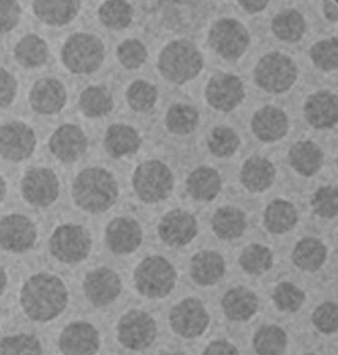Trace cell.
Segmentation results:
<instances>
[{
  "mask_svg": "<svg viewBox=\"0 0 338 355\" xmlns=\"http://www.w3.org/2000/svg\"><path fill=\"white\" fill-rule=\"evenodd\" d=\"M253 344L259 355H282L287 345V334L278 326L263 327L255 335Z\"/></svg>",
  "mask_w": 338,
  "mask_h": 355,
  "instance_id": "74e56055",
  "label": "cell"
},
{
  "mask_svg": "<svg viewBox=\"0 0 338 355\" xmlns=\"http://www.w3.org/2000/svg\"><path fill=\"white\" fill-rule=\"evenodd\" d=\"M298 76L294 60L280 52H270L261 58L254 69L257 85L270 94L285 93L293 87Z\"/></svg>",
  "mask_w": 338,
  "mask_h": 355,
  "instance_id": "8992f818",
  "label": "cell"
},
{
  "mask_svg": "<svg viewBox=\"0 0 338 355\" xmlns=\"http://www.w3.org/2000/svg\"><path fill=\"white\" fill-rule=\"evenodd\" d=\"M79 109L89 118L103 117L112 112L115 102L108 89L103 87H90L79 98Z\"/></svg>",
  "mask_w": 338,
  "mask_h": 355,
  "instance_id": "d590c367",
  "label": "cell"
},
{
  "mask_svg": "<svg viewBox=\"0 0 338 355\" xmlns=\"http://www.w3.org/2000/svg\"><path fill=\"white\" fill-rule=\"evenodd\" d=\"M29 101L33 111L39 114H56L65 106L66 89L57 79H40L31 91Z\"/></svg>",
  "mask_w": 338,
  "mask_h": 355,
  "instance_id": "44dd1931",
  "label": "cell"
},
{
  "mask_svg": "<svg viewBox=\"0 0 338 355\" xmlns=\"http://www.w3.org/2000/svg\"><path fill=\"white\" fill-rule=\"evenodd\" d=\"M170 323L178 335L184 338H195L207 329L209 316L199 300L189 298L171 309Z\"/></svg>",
  "mask_w": 338,
  "mask_h": 355,
  "instance_id": "5bb4252c",
  "label": "cell"
},
{
  "mask_svg": "<svg viewBox=\"0 0 338 355\" xmlns=\"http://www.w3.org/2000/svg\"><path fill=\"white\" fill-rule=\"evenodd\" d=\"M273 33L281 41L294 42L303 37L306 29L303 15L295 9H285L273 18Z\"/></svg>",
  "mask_w": 338,
  "mask_h": 355,
  "instance_id": "e575fe53",
  "label": "cell"
},
{
  "mask_svg": "<svg viewBox=\"0 0 338 355\" xmlns=\"http://www.w3.org/2000/svg\"><path fill=\"white\" fill-rule=\"evenodd\" d=\"M147 56L146 46L137 39L125 40L117 48V58L128 69H136L142 66Z\"/></svg>",
  "mask_w": 338,
  "mask_h": 355,
  "instance_id": "bcb514c9",
  "label": "cell"
},
{
  "mask_svg": "<svg viewBox=\"0 0 338 355\" xmlns=\"http://www.w3.org/2000/svg\"><path fill=\"white\" fill-rule=\"evenodd\" d=\"M276 168L269 160L261 156H252L245 162L241 171V182L251 192H263L272 185Z\"/></svg>",
  "mask_w": 338,
  "mask_h": 355,
  "instance_id": "4316f807",
  "label": "cell"
},
{
  "mask_svg": "<svg viewBox=\"0 0 338 355\" xmlns=\"http://www.w3.org/2000/svg\"><path fill=\"white\" fill-rule=\"evenodd\" d=\"M298 221L296 208L290 202L276 200L267 206L264 222L272 234H282L293 229Z\"/></svg>",
  "mask_w": 338,
  "mask_h": 355,
  "instance_id": "1f68e13d",
  "label": "cell"
},
{
  "mask_svg": "<svg viewBox=\"0 0 338 355\" xmlns=\"http://www.w3.org/2000/svg\"><path fill=\"white\" fill-rule=\"evenodd\" d=\"M224 314L230 320L247 321L259 309V300L253 292L245 287L228 291L222 300Z\"/></svg>",
  "mask_w": 338,
  "mask_h": 355,
  "instance_id": "83f0119b",
  "label": "cell"
},
{
  "mask_svg": "<svg viewBox=\"0 0 338 355\" xmlns=\"http://www.w3.org/2000/svg\"><path fill=\"white\" fill-rule=\"evenodd\" d=\"M6 193H7V184L2 176L0 175V202L5 198Z\"/></svg>",
  "mask_w": 338,
  "mask_h": 355,
  "instance_id": "9f6ffc18",
  "label": "cell"
},
{
  "mask_svg": "<svg viewBox=\"0 0 338 355\" xmlns=\"http://www.w3.org/2000/svg\"><path fill=\"white\" fill-rule=\"evenodd\" d=\"M35 225L26 216L10 215L0 221V246L8 252L22 253L35 243Z\"/></svg>",
  "mask_w": 338,
  "mask_h": 355,
  "instance_id": "9a60e30c",
  "label": "cell"
},
{
  "mask_svg": "<svg viewBox=\"0 0 338 355\" xmlns=\"http://www.w3.org/2000/svg\"><path fill=\"white\" fill-rule=\"evenodd\" d=\"M209 105L217 111L229 112L244 102V83L237 76L219 72L208 81L205 91Z\"/></svg>",
  "mask_w": 338,
  "mask_h": 355,
  "instance_id": "8fae6325",
  "label": "cell"
},
{
  "mask_svg": "<svg viewBox=\"0 0 338 355\" xmlns=\"http://www.w3.org/2000/svg\"><path fill=\"white\" fill-rule=\"evenodd\" d=\"M58 347L64 355H94L100 348L99 334L91 324L72 323L61 333Z\"/></svg>",
  "mask_w": 338,
  "mask_h": 355,
  "instance_id": "d6986e66",
  "label": "cell"
},
{
  "mask_svg": "<svg viewBox=\"0 0 338 355\" xmlns=\"http://www.w3.org/2000/svg\"><path fill=\"white\" fill-rule=\"evenodd\" d=\"M132 182L137 197L144 203H158L173 191L174 176L167 165L150 160L138 165Z\"/></svg>",
  "mask_w": 338,
  "mask_h": 355,
  "instance_id": "5b68a950",
  "label": "cell"
},
{
  "mask_svg": "<svg viewBox=\"0 0 338 355\" xmlns=\"http://www.w3.org/2000/svg\"><path fill=\"white\" fill-rule=\"evenodd\" d=\"M143 232L140 223L128 217H118L106 229V243L117 255L134 252L142 243Z\"/></svg>",
  "mask_w": 338,
  "mask_h": 355,
  "instance_id": "ffe728a7",
  "label": "cell"
},
{
  "mask_svg": "<svg viewBox=\"0 0 338 355\" xmlns=\"http://www.w3.org/2000/svg\"><path fill=\"white\" fill-rule=\"evenodd\" d=\"M21 304L31 320L47 322L62 313L67 291L60 278L49 274L33 275L21 291Z\"/></svg>",
  "mask_w": 338,
  "mask_h": 355,
  "instance_id": "6da1fadb",
  "label": "cell"
},
{
  "mask_svg": "<svg viewBox=\"0 0 338 355\" xmlns=\"http://www.w3.org/2000/svg\"><path fill=\"white\" fill-rule=\"evenodd\" d=\"M22 9L17 2L0 0V33L10 32L19 23Z\"/></svg>",
  "mask_w": 338,
  "mask_h": 355,
  "instance_id": "681fc988",
  "label": "cell"
},
{
  "mask_svg": "<svg viewBox=\"0 0 338 355\" xmlns=\"http://www.w3.org/2000/svg\"><path fill=\"white\" fill-rule=\"evenodd\" d=\"M313 64L322 71L330 72L338 67V42L337 37L316 42L310 50Z\"/></svg>",
  "mask_w": 338,
  "mask_h": 355,
  "instance_id": "ee69618b",
  "label": "cell"
},
{
  "mask_svg": "<svg viewBox=\"0 0 338 355\" xmlns=\"http://www.w3.org/2000/svg\"><path fill=\"white\" fill-rule=\"evenodd\" d=\"M239 137L233 128L227 126H218L211 131L208 145L212 154L217 157H230L237 151Z\"/></svg>",
  "mask_w": 338,
  "mask_h": 355,
  "instance_id": "60d3db41",
  "label": "cell"
},
{
  "mask_svg": "<svg viewBox=\"0 0 338 355\" xmlns=\"http://www.w3.org/2000/svg\"><path fill=\"white\" fill-rule=\"evenodd\" d=\"M324 14L330 22H337L338 19V6L336 1L324 2Z\"/></svg>",
  "mask_w": 338,
  "mask_h": 355,
  "instance_id": "db71d44e",
  "label": "cell"
},
{
  "mask_svg": "<svg viewBox=\"0 0 338 355\" xmlns=\"http://www.w3.org/2000/svg\"><path fill=\"white\" fill-rule=\"evenodd\" d=\"M121 290V278L112 269L100 268L85 275V296L95 307H104L112 304L118 298Z\"/></svg>",
  "mask_w": 338,
  "mask_h": 355,
  "instance_id": "2e32d148",
  "label": "cell"
},
{
  "mask_svg": "<svg viewBox=\"0 0 338 355\" xmlns=\"http://www.w3.org/2000/svg\"><path fill=\"white\" fill-rule=\"evenodd\" d=\"M6 284H7V275L4 268L0 265V295L4 292Z\"/></svg>",
  "mask_w": 338,
  "mask_h": 355,
  "instance_id": "11a10c76",
  "label": "cell"
},
{
  "mask_svg": "<svg viewBox=\"0 0 338 355\" xmlns=\"http://www.w3.org/2000/svg\"><path fill=\"white\" fill-rule=\"evenodd\" d=\"M327 259V248L321 241L306 238L299 241L293 252L294 264L304 271L315 272Z\"/></svg>",
  "mask_w": 338,
  "mask_h": 355,
  "instance_id": "d6a6232c",
  "label": "cell"
},
{
  "mask_svg": "<svg viewBox=\"0 0 338 355\" xmlns=\"http://www.w3.org/2000/svg\"><path fill=\"white\" fill-rule=\"evenodd\" d=\"M98 14L104 26L113 30H121L130 26L134 10L128 2L110 0L101 6Z\"/></svg>",
  "mask_w": 338,
  "mask_h": 355,
  "instance_id": "f35d334b",
  "label": "cell"
},
{
  "mask_svg": "<svg viewBox=\"0 0 338 355\" xmlns=\"http://www.w3.org/2000/svg\"><path fill=\"white\" fill-rule=\"evenodd\" d=\"M204 59L198 47L187 40H176L165 46L158 58V69L166 80L183 85L201 72Z\"/></svg>",
  "mask_w": 338,
  "mask_h": 355,
  "instance_id": "3957f363",
  "label": "cell"
},
{
  "mask_svg": "<svg viewBox=\"0 0 338 355\" xmlns=\"http://www.w3.org/2000/svg\"><path fill=\"white\" fill-rule=\"evenodd\" d=\"M158 334L155 321L140 311L128 312L118 326V338L123 347L133 351L144 350L155 341Z\"/></svg>",
  "mask_w": 338,
  "mask_h": 355,
  "instance_id": "30bf717a",
  "label": "cell"
},
{
  "mask_svg": "<svg viewBox=\"0 0 338 355\" xmlns=\"http://www.w3.org/2000/svg\"><path fill=\"white\" fill-rule=\"evenodd\" d=\"M246 216L239 208L224 207L218 209L212 219V228L218 238L224 241L235 240L245 232Z\"/></svg>",
  "mask_w": 338,
  "mask_h": 355,
  "instance_id": "4dcf8cb0",
  "label": "cell"
},
{
  "mask_svg": "<svg viewBox=\"0 0 338 355\" xmlns=\"http://www.w3.org/2000/svg\"><path fill=\"white\" fill-rule=\"evenodd\" d=\"M313 212L322 218H335L338 214L337 187L323 186L315 192L312 200Z\"/></svg>",
  "mask_w": 338,
  "mask_h": 355,
  "instance_id": "7dc6e473",
  "label": "cell"
},
{
  "mask_svg": "<svg viewBox=\"0 0 338 355\" xmlns=\"http://www.w3.org/2000/svg\"><path fill=\"white\" fill-rule=\"evenodd\" d=\"M161 355H180L179 354H161Z\"/></svg>",
  "mask_w": 338,
  "mask_h": 355,
  "instance_id": "6f0895ef",
  "label": "cell"
},
{
  "mask_svg": "<svg viewBox=\"0 0 338 355\" xmlns=\"http://www.w3.org/2000/svg\"><path fill=\"white\" fill-rule=\"evenodd\" d=\"M142 139L137 131L128 125H110L104 137V148L113 158L136 154Z\"/></svg>",
  "mask_w": 338,
  "mask_h": 355,
  "instance_id": "484cf974",
  "label": "cell"
},
{
  "mask_svg": "<svg viewBox=\"0 0 338 355\" xmlns=\"http://www.w3.org/2000/svg\"><path fill=\"white\" fill-rule=\"evenodd\" d=\"M35 146V131L24 122L10 121L0 127V155L6 160H26L33 155Z\"/></svg>",
  "mask_w": 338,
  "mask_h": 355,
  "instance_id": "7c38bea8",
  "label": "cell"
},
{
  "mask_svg": "<svg viewBox=\"0 0 338 355\" xmlns=\"http://www.w3.org/2000/svg\"><path fill=\"white\" fill-rule=\"evenodd\" d=\"M304 355H316V354H304Z\"/></svg>",
  "mask_w": 338,
  "mask_h": 355,
  "instance_id": "680465c9",
  "label": "cell"
},
{
  "mask_svg": "<svg viewBox=\"0 0 338 355\" xmlns=\"http://www.w3.org/2000/svg\"><path fill=\"white\" fill-rule=\"evenodd\" d=\"M289 130L287 115L278 107L267 105L253 115L251 130L263 142H275L282 139Z\"/></svg>",
  "mask_w": 338,
  "mask_h": 355,
  "instance_id": "603a6c76",
  "label": "cell"
},
{
  "mask_svg": "<svg viewBox=\"0 0 338 355\" xmlns=\"http://www.w3.org/2000/svg\"><path fill=\"white\" fill-rule=\"evenodd\" d=\"M158 89L155 85L144 80H137L128 88L127 100L134 111L149 112L158 101Z\"/></svg>",
  "mask_w": 338,
  "mask_h": 355,
  "instance_id": "b9f144b4",
  "label": "cell"
},
{
  "mask_svg": "<svg viewBox=\"0 0 338 355\" xmlns=\"http://www.w3.org/2000/svg\"><path fill=\"white\" fill-rule=\"evenodd\" d=\"M312 321L316 329L325 334L336 332L338 327V308L333 302L319 305L313 313Z\"/></svg>",
  "mask_w": 338,
  "mask_h": 355,
  "instance_id": "c3c4849f",
  "label": "cell"
},
{
  "mask_svg": "<svg viewBox=\"0 0 338 355\" xmlns=\"http://www.w3.org/2000/svg\"><path fill=\"white\" fill-rule=\"evenodd\" d=\"M203 355H239L237 348L229 342L218 340L212 342Z\"/></svg>",
  "mask_w": 338,
  "mask_h": 355,
  "instance_id": "816d5d0a",
  "label": "cell"
},
{
  "mask_svg": "<svg viewBox=\"0 0 338 355\" xmlns=\"http://www.w3.org/2000/svg\"><path fill=\"white\" fill-rule=\"evenodd\" d=\"M105 56L103 42L90 33H78L67 40L61 51L64 65L74 74H91L99 69Z\"/></svg>",
  "mask_w": 338,
  "mask_h": 355,
  "instance_id": "277c9868",
  "label": "cell"
},
{
  "mask_svg": "<svg viewBox=\"0 0 338 355\" xmlns=\"http://www.w3.org/2000/svg\"><path fill=\"white\" fill-rule=\"evenodd\" d=\"M176 271L162 257L144 259L135 272V284L141 295L149 298H164L174 288Z\"/></svg>",
  "mask_w": 338,
  "mask_h": 355,
  "instance_id": "52a82bcc",
  "label": "cell"
},
{
  "mask_svg": "<svg viewBox=\"0 0 338 355\" xmlns=\"http://www.w3.org/2000/svg\"><path fill=\"white\" fill-rule=\"evenodd\" d=\"M92 240L87 229L83 226H60L50 241L52 255L67 264H76L84 260L90 252Z\"/></svg>",
  "mask_w": 338,
  "mask_h": 355,
  "instance_id": "9c48e42d",
  "label": "cell"
},
{
  "mask_svg": "<svg viewBox=\"0 0 338 355\" xmlns=\"http://www.w3.org/2000/svg\"><path fill=\"white\" fill-rule=\"evenodd\" d=\"M196 217L187 211L174 209L166 214L159 223L160 237L171 247H183L198 234Z\"/></svg>",
  "mask_w": 338,
  "mask_h": 355,
  "instance_id": "e0dca14e",
  "label": "cell"
},
{
  "mask_svg": "<svg viewBox=\"0 0 338 355\" xmlns=\"http://www.w3.org/2000/svg\"><path fill=\"white\" fill-rule=\"evenodd\" d=\"M186 186L187 192L196 200L212 201L222 189V180L214 168L201 166L187 178Z\"/></svg>",
  "mask_w": 338,
  "mask_h": 355,
  "instance_id": "f1b7e54d",
  "label": "cell"
},
{
  "mask_svg": "<svg viewBox=\"0 0 338 355\" xmlns=\"http://www.w3.org/2000/svg\"><path fill=\"white\" fill-rule=\"evenodd\" d=\"M250 42L247 28L233 18H221L209 31L208 44L226 60H239L247 51Z\"/></svg>",
  "mask_w": 338,
  "mask_h": 355,
  "instance_id": "ba28073f",
  "label": "cell"
},
{
  "mask_svg": "<svg viewBox=\"0 0 338 355\" xmlns=\"http://www.w3.org/2000/svg\"><path fill=\"white\" fill-rule=\"evenodd\" d=\"M88 139L82 128L73 124L62 125L49 141V148L62 163H74L87 151Z\"/></svg>",
  "mask_w": 338,
  "mask_h": 355,
  "instance_id": "ac0fdd59",
  "label": "cell"
},
{
  "mask_svg": "<svg viewBox=\"0 0 338 355\" xmlns=\"http://www.w3.org/2000/svg\"><path fill=\"white\" fill-rule=\"evenodd\" d=\"M0 355H44V353L35 336L20 334L0 339Z\"/></svg>",
  "mask_w": 338,
  "mask_h": 355,
  "instance_id": "7bdbcfd3",
  "label": "cell"
},
{
  "mask_svg": "<svg viewBox=\"0 0 338 355\" xmlns=\"http://www.w3.org/2000/svg\"><path fill=\"white\" fill-rule=\"evenodd\" d=\"M289 162L298 173L310 177L318 173L324 164V153L313 141H298L288 153Z\"/></svg>",
  "mask_w": 338,
  "mask_h": 355,
  "instance_id": "d4e9b609",
  "label": "cell"
},
{
  "mask_svg": "<svg viewBox=\"0 0 338 355\" xmlns=\"http://www.w3.org/2000/svg\"><path fill=\"white\" fill-rule=\"evenodd\" d=\"M72 191L76 205L93 214L105 212L115 204L119 195L115 177L100 167L83 170L74 180Z\"/></svg>",
  "mask_w": 338,
  "mask_h": 355,
  "instance_id": "7a4b0ae2",
  "label": "cell"
},
{
  "mask_svg": "<svg viewBox=\"0 0 338 355\" xmlns=\"http://www.w3.org/2000/svg\"><path fill=\"white\" fill-rule=\"evenodd\" d=\"M273 300L279 311L291 313L302 307L305 295L294 284L284 282L276 287Z\"/></svg>",
  "mask_w": 338,
  "mask_h": 355,
  "instance_id": "f6af8a7d",
  "label": "cell"
},
{
  "mask_svg": "<svg viewBox=\"0 0 338 355\" xmlns=\"http://www.w3.org/2000/svg\"><path fill=\"white\" fill-rule=\"evenodd\" d=\"M17 82L15 76L0 67V110L7 108L17 94Z\"/></svg>",
  "mask_w": 338,
  "mask_h": 355,
  "instance_id": "f907efd6",
  "label": "cell"
},
{
  "mask_svg": "<svg viewBox=\"0 0 338 355\" xmlns=\"http://www.w3.org/2000/svg\"><path fill=\"white\" fill-rule=\"evenodd\" d=\"M304 116L316 130H328L337 123L338 98L328 91L310 94L304 104Z\"/></svg>",
  "mask_w": 338,
  "mask_h": 355,
  "instance_id": "7402d4cb",
  "label": "cell"
},
{
  "mask_svg": "<svg viewBox=\"0 0 338 355\" xmlns=\"http://www.w3.org/2000/svg\"><path fill=\"white\" fill-rule=\"evenodd\" d=\"M81 8L76 0H40L33 4V12L42 22L49 26H62L72 22Z\"/></svg>",
  "mask_w": 338,
  "mask_h": 355,
  "instance_id": "cb8c5ba5",
  "label": "cell"
},
{
  "mask_svg": "<svg viewBox=\"0 0 338 355\" xmlns=\"http://www.w3.org/2000/svg\"><path fill=\"white\" fill-rule=\"evenodd\" d=\"M239 264L248 274L261 275L271 268L273 253L269 248L262 245L252 244L242 252Z\"/></svg>",
  "mask_w": 338,
  "mask_h": 355,
  "instance_id": "ab89813d",
  "label": "cell"
},
{
  "mask_svg": "<svg viewBox=\"0 0 338 355\" xmlns=\"http://www.w3.org/2000/svg\"><path fill=\"white\" fill-rule=\"evenodd\" d=\"M14 52L15 60L26 69L44 65L49 57L47 44L36 35L24 36L15 45Z\"/></svg>",
  "mask_w": 338,
  "mask_h": 355,
  "instance_id": "836d02e7",
  "label": "cell"
},
{
  "mask_svg": "<svg viewBox=\"0 0 338 355\" xmlns=\"http://www.w3.org/2000/svg\"><path fill=\"white\" fill-rule=\"evenodd\" d=\"M267 1L264 0H241L239 6L248 14H256L263 11L267 7Z\"/></svg>",
  "mask_w": 338,
  "mask_h": 355,
  "instance_id": "f5cc1de1",
  "label": "cell"
},
{
  "mask_svg": "<svg viewBox=\"0 0 338 355\" xmlns=\"http://www.w3.org/2000/svg\"><path fill=\"white\" fill-rule=\"evenodd\" d=\"M199 121L198 111L192 105L175 103L169 108L165 124L168 130L175 135H187L195 130Z\"/></svg>",
  "mask_w": 338,
  "mask_h": 355,
  "instance_id": "8d00e7d4",
  "label": "cell"
},
{
  "mask_svg": "<svg viewBox=\"0 0 338 355\" xmlns=\"http://www.w3.org/2000/svg\"><path fill=\"white\" fill-rule=\"evenodd\" d=\"M21 189L24 200L29 204L46 207L56 201L60 182L53 171L48 168H35L24 174Z\"/></svg>",
  "mask_w": 338,
  "mask_h": 355,
  "instance_id": "4fadbf2b",
  "label": "cell"
},
{
  "mask_svg": "<svg viewBox=\"0 0 338 355\" xmlns=\"http://www.w3.org/2000/svg\"><path fill=\"white\" fill-rule=\"evenodd\" d=\"M226 263L223 257L212 250H204L193 257L190 274L201 286H213L223 277Z\"/></svg>",
  "mask_w": 338,
  "mask_h": 355,
  "instance_id": "f546056e",
  "label": "cell"
}]
</instances>
